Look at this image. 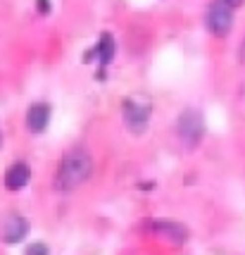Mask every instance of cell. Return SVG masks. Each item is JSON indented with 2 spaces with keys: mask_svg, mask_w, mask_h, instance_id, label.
Instances as JSON below:
<instances>
[{
  "mask_svg": "<svg viewBox=\"0 0 245 255\" xmlns=\"http://www.w3.org/2000/svg\"><path fill=\"white\" fill-rule=\"evenodd\" d=\"M24 255H48V246L41 244V241H36V244H31L29 248H26V253Z\"/></svg>",
  "mask_w": 245,
  "mask_h": 255,
  "instance_id": "30bf717a",
  "label": "cell"
},
{
  "mask_svg": "<svg viewBox=\"0 0 245 255\" xmlns=\"http://www.w3.org/2000/svg\"><path fill=\"white\" fill-rule=\"evenodd\" d=\"M205 22H207V29H210L214 36L222 38V36H226V33L231 31V26H234V7L226 5L224 0H214L210 7H207Z\"/></svg>",
  "mask_w": 245,
  "mask_h": 255,
  "instance_id": "277c9868",
  "label": "cell"
},
{
  "mask_svg": "<svg viewBox=\"0 0 245 255\" xmlns=\"http://www.w3.org/2000/svg\"><path fill=\"white\" fill-rule=\"evenodd\" d=\"M95 53H98V62H100V65L112 62V57H114V53H117V45H114V38H112L110 33H102V38L98 41Z\"/></svg>",
  "mask_w": 245,
  "mask_h": 255,
  "instance_id": "9c48e42d",
  "label": "cell"
},
{
  "mask_svg": "<svg viewBox=\"0 0 245 255\" xmlns=\"http://www.w3.org/2000/svg\"><path fill=\"white\" fill-rule=\"evenodd\" d=\"M243 57H245V43H243Z\"/></svg>",
  "mask_w": 245,
  "mask_h": 255,
  "instance_id": "7c38bea8",
  "label": "cell"
},
{
  "mask_svg": "<svg viewBox=\"0 0 245 255\" xmlns=\"http://www.w3.org/2000/svg\"><path fill=\"white\" fill-rule=\"evenodd\" d=\"M153 232L167 236L169 241H174V244H178V246L188 239V232H186V227H183V224L167 222V220H157V222H153Z\"/></svg>",
  "mask_w": 245,
  "mask_h": 255,
  "instance_id": "ba28073f",
  "label": "cell"
},
{
  "mask_svg": "<svg viewBox=\"0 0 245 255\" xmlns=\"http://www.w3.org/2000/svg\"><path fill=\"white\" fill-rule=\"evenodd\" d=\"M31 179V169L26 162H14V165L5 172V186L10 191H22Z\"/></svg>",
  "mask_w": 245,
  "mask_h": 255,
  "instance_id": "52a82bcc",
  "label": "cell"
},
{
  "mask_svg": "<svg viewBox=\"0 0 245 255\" xmlns=\"http://www.w3.org/2000/svg\"><path fill=\"white\" fill-rule=\"evenodd\" d=\"M224 2H226V5H231V7H238L243 0H224Z\"/></svg>",
  "mask_w": 245,
  "mask_h": 255,
  "instance_id": "8fae6325",
  "label": "cell"
},
{
  "mask_svg": "<svg viewBox=\"0 0 245 255\" xmlns=\"http://www.w3.org/2000/svg\"><path fill=\"white\" fill-rule=\"evenodd\" d=\"M93 174V157L86 148H72L65 153V157L60 160L57 165V174H55V189L57 191H69L83 186Z\"/></svg>",
  "mask_w": 245,
  "mask_h": 255,
  "instance_id": "6da1fadb",
  "label": "cell"
},
{
  "mask_svg": "<svg viewBox=\"0 0 245 255\" xmlns=\"http://www.w3.org/2000/svg\"><path fill=\"white\" fill-rule=\"evenodd\" d=\"M124 124L129 127V131L134 133H143L148 122H150V115H153V103L143 96H131V98L124 100Z\"/></svg>",
  "mask_w": 245,
  "mask_h": 255,
  "instance_id": "7a4b0ae2",
  "label": "cell"
},
{
  "mask_svg": "<svg viewBox=\"0 0 245 255\" xmlns=\"http://www.w3.org/2000/svg\"><path fill=\"white\" fill-rule=\"evenodd\" d=\"M29 232V222L24 220L22 215H7L5 217V222H2V241L5 244H19L24 236Z\"/></svg>",
  "mask_w": 245,
  "mask_h": 255,
  "instance_id": "5b68a950",
  "label": "cell"
},
{
  "mask_svg": "<svg viewBox=\"0 0 245 255\" xmlns=\"http://www.w3.org/2000/svg\"><path fill=\"white\" fill-rule=\"evenodd\" d=\"M50 122V105L48 103H34L26 112V127L31 133L45 131V127Z\"/></svg>",
  "mask_w": 245,
  "mask_h": 255,
  "instance_id": "8992f818",
  "label": "cell"
},
{
  "mask_svg": "<svg viewBox=\"0 0 245 255\" xmlns=\"http://www.w3.org/2000/svg\"><path fill=\"white\" fill-rule=\"evenodd\" d=\"M176 131L186 148H195L202 141V136H205V120H202V115L195 108H186L176 122Z\"/></svg>",
  "mask_w": 245,
  "mask_h": 255,
  "instance_id": "3957f363",
  "label": "cell"
}]
</instances>
